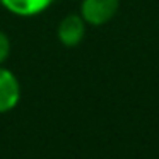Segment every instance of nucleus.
<instances>
[{"mask_svg":"<svg viewBox=\"0 0 159 159\" xmlns=\"http://www.w3.org/2000/svg\"><path fill=\"white\" fill-rule=\"evenodd\" d=\"M120 7V0H82L80 16L91 26H103L115 17Z\"/></svg>","mask_w":159,"mask_h":159,"instance_id":"obj_1","label":"nucleus"},{"mask_svg":"<svg viewBox=\"0 0 159 159\" xmlns=\"http://www.w3.org/2000/svg\"><path fill=\"white\" fill-rule=\"evenodd\" d=\"M60 43L67 48L80 45V41L86 36V21L82 19L80 14H69L60 21L58 29H57Z\"/></svg>","mask_w":159,"mask_h":159,"instance_id":"obj_2","label":"nucleus"},{"mask_svg":"<svg viewBox=\"0 0 159 159\" xmlns=\"http://www.w3.org/2000/svg\"><path fill=\"white\" fill-rule=\"evenodd\" d=\"M21 99L19 80L9 69L0 65V113L14 110Z\"/></svg>","mask_w":159,"mask_h":159,"instance_id":"obj_3","label":"nucleus"},{"mask_svg":"<svg viewBox=\"0 0 159 159\" xmlns=\"http://www.w3.org/2000/svg\"><path fill=\"white\" fill-rule=\"evenodd\" d=\"M2 7L19 17H33L45 12L53 0H0Z\"/></svg>","mask_w":159,"mask_h":159,"instance_id":"obj_4","label":"nucleus"},{"mask_svg":"<svg viewBox=\"0 0 159 159\" xmlns=\"http://www.w3.org/2000/svg\"><path fill=\"white\" fill-rule=\"evenodd\" d=\"M9 55H11V39L5 33L0 31V65L7 62Z\"/></svg>","mask_w":159,"mask_h":159,"instance_id":"obj_5","label":"nucleus"}]
</instances>
